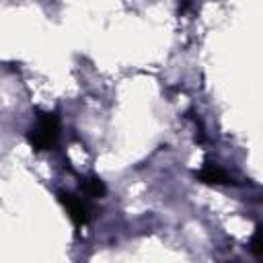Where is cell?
Wrapping results in <instances>:
<instances>
[{"label":"cell","instance_id":"obj_3","mask_svg":"<svg viewBox=\"0 0 263 263\" xmlns=\"http://www.w3.org/2000/svg\"><path fill=\"white\" fill-rule=\"evenodd\" d=\"M195 177H197V181H201V183H208V185H226V183H230V177L220 168V166H216V164H203L197 173H195Z\"/></svg>","mask_w":263,"mask_h":263},{"label":"cell","instance_id":"obj_1","mask_svg":"<svg viewBox=\"0 0 263 263\" xmlns=\"http://www.w3.org/2000/svg\"><path fill=\"white\" fill-rule=\"evenodd\" d=\"M60 138V119L55 113H41L35 125L27 132V142L35 150H49Z\"/></svg>","mask_w":263,"mask_h":263},{"label":"cell","instance_id":"obj_2","mask_svg":"<svg viewBox=\"0 0 263 263\" xmlns=\"http://www.w3.org/2000/svg\"><path fill=\"white\" fill-rule=\"evenodd\" d=\"M58 199H60V203L66 208V212H68V216H70V220L76 224V226H84L86 222H88V218H90V212H88V205L80 199V197H76V195H72V193H58Z\"/></svg>","mask_w":263,"mask_h":263},{"label":"cell","instance_id":"obj_4","mask_svg":"<svg viewBox=\"0 0 263 263\" xmlns=\"http://www.w3.org/2000/svg\"><path fill=\"white\" fill-rule=\"evenodd\" d=\"M80 187H82V191H84L86 195H90V197H103V195L107 193V187H105V183H103L99 177H86V179H82Z\"/></svg>","mask_w":263,"mask_h":263},{"label":"cell","instance_id":"obj_5","mask_svg":"<svg viewBox=\"0 0 263 263\" xmlns=\"http://www.w3.org/2000/svg\"><path fill=\"white\" fill-rule=\"evenodd\" d=\"M249 249L257 259H263V224H257V228H255V232L251 236Z\"/></svg>","mask_w":263,"mask_h":263}]
</instances>
